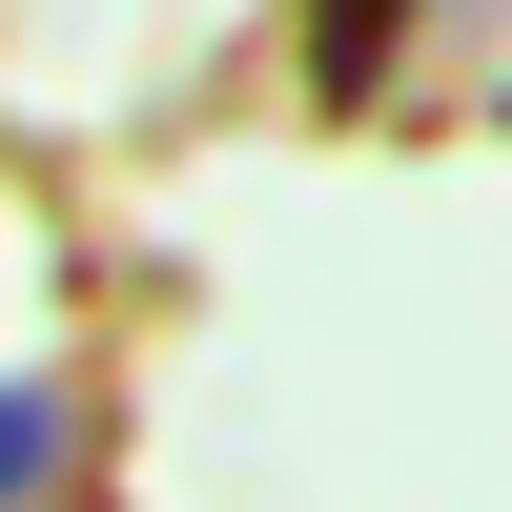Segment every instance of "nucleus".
Segmentation results:
<instances>
[{
    "label": "nucleus",
    "instance_id": "obj_1",
    "mask_svg": "<svg viewBox=\"0 0 512 512\" xmlns=\"http://www.w3.org/2000/svg\"><path fill=\"white\" fill-rule=\"evenodd\" d=\"M62 451H82L62 369H0V512H62Z\"/></svg>",
    "mask_w": 512,
    "mask_h": 512
}]
</instances>
